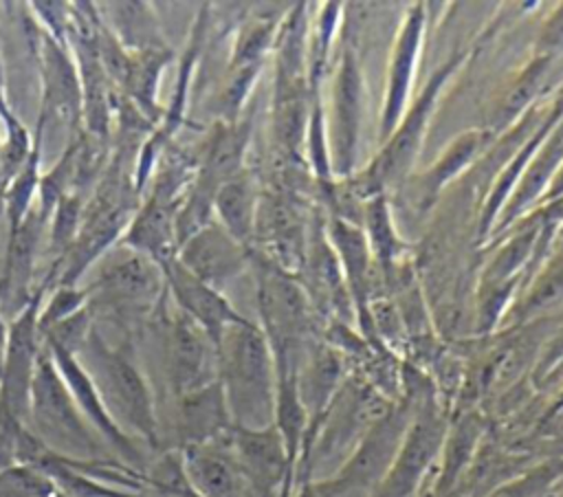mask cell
Listing matches in <instances>:
<instances>
[{
    "mask_svg": "<svg viewBox=\"0 0 563 497\" xmlns=\"http://www.w3.org/2000/svg\"><path fill=\"white\" fill-rule=\"evenodd\" d=\"M161 268L167 295L174 299L176 310L198 323L213 339V343H218L231 323L244 319L218 288L191 275L176 257Z\"/></svg>",
    "mask_w": 563,
    "mask_h": 497,
    "instance_id": "9a60e30c",
    "label": "cell"
},
{
    "mask_svg": "<svg viewBox=\"0 0 563 497\" xmlns=\"http://www.w3.org/2000/svg\"><path fill=\"white\" fill-rule=\"evenodd\" d=\"M563 479V460H550L499 484L488 497H552Z\"/></svg>",
    "mask_w": 563,
    "mask_h": 497,
    "instance_id": "d4e9b609",
    "label": "cell"
},
{
    "mask_svg": "<svg viewBox=\"0 0 563 497\" xmlns=\"http://www.w3.org/2000/svg\"><path fill=\"white\" fill-rule=\"evenodd\" d=\"M180 202V194L158 185H147L119 242L158 266L172 262L178 251L176 216Z\"/></svg>",
    "mask_w": 563,
    "mask_h": 497,
    "instance_id": "8fae6325",
    "label": "cell"
},
{
    "mask_svg": "<svg viewBox=\"0 0 563 497\" xmlns=\"http://www.w3.org/2000/svg\"><path fill=\"white\" fill-rule=\"evenodd\" d=\"M231 446L253 497H284L290 477V457L279 429H231Z\"/></svg>",
    "mask_w": 563,
    "mask_h": 497,
    "instance_id": "7c38bea8",
    "label": "cell"
},
{
    "mask_svg": "<svg viewBox=\"0 0 563 497\" xmlns=\"http://www.w3.org/2000/svg\"><path fill=\"white\" fill-rule=\"evenodd\" d=\"M9 106L7 101V95H4V84H0V110H4Z\"/></svg>",
    "mask_w": 563,
    "mask_h": 497,
    "instance_id": "d6a6232c",
    "label": "cell"
},
{
    "mask_svg": "<svg viewBox=\"0 0 563 497\" xmlns=\"http://www.w3.org/2000/svg\"><path fill=\"white\" fill-rule=\"evenodd\" d=\"M90 270L84 288L92 319L99 314L119 323L145 319L167 295L163 268L121 242L108 248Z\"/></svg>",
    "mask_w": 563,
    "mask_h": 497,
    "instance_id": "277c9868",
    "label": "cell"
},
{
    "mask_svg": "<svg viewBox=\"0 0 563 497\" xmlns=\"http://www.w3.org/2000/svg\"><path fill=\"white\" fill-rule=\"evenodd\" d=\"M365 220H367V229H369V240L376 248V255L387 262L389 257L396 255L398 251V238L394 235V227H391V218L387 211V205L380 196L372 198L365 205Z\"/></svg>",
    "mask_w": 563,
    "mask_h": 497,
    "instance_id": "4316f807",
    "label": "cell"
},
{
    "mask_svg": "<svg viewBox=\"0 0 563 497\" xmlns=\"http://www.w3.org/2000/svg\"><path fill=\"white\" fill-rule=\"evenodd\" d=\"M7 339H9V319L0 312V374H2L4 352H7Z\"/></svg>",
    "mask_w": 563,
    "mask_h": 497,
    "instance_id": "1f68e13d",
    "label": "cell"
},
{
    "mask_svg": "<svg viewBox=\"0 0 563 497\" xmlns=\"http://www.w3.org/2000/svg\"><path fill=\"white\" fill-rule=\"evenodd\" d=\"M545 57L539 59L534 66H530L523 77L512 86V90L508 92L506 101H504V114L506 117H512L515 112H519L539 90L541 81H543V75H545Z\"/></svg>",
    "mask_w": 563,
    "mask_h": 497,
    "instance_id": "83f0119b",
    "label": "cell"
},
{
    "mask_svg": "<svg viewBox=\"0 0 563 497\" xmlns=\"http://www.w3.org/2000/svg\"><path fill=\"white\" fill-rule=\"evenodd\" d=\"M106 9H99L101 20L125 48V53H134L147 46L163 44L158 20L147 2H108Z\"/></svg>",
    "mask_w": 563,
    "mask_h": 497,
    "instance_id": "ffe728a7",
    "label": "cell"
},
{
    "mask_svg": "<svg viewBox=\"0 0 563 497\" xmlns=\"http://www.w3.org/2000/svg\"><path fill=\"white\" fill-rule=\"evenodd\" d=\"M358 97H361V81L354 57L347 55L334 90V152L341 163H350L354 152L356 125H358Z\"/></svg>",
    "mask_w": 563,
    "mask_h": 497,
    "instance_id": "44dd1931",
    "label": "cell"
},
{
    "mask_svg": "<svg viewBox=\"0 0 563 497\" xmlns=\"http://www.w3.org/2000/svg\"><path fill=\"white\" fill-rule=\"evenodd\" d=\"M176 259L205 284L220 288L244 270L249 253L211 218L178 244Z\"/></svg>",
    "mask_w": 563,
    "mask_h": 497,
    "instance_id": "5bb4252c",
    "label": "cell"
},
{
    "mask_svg": "<svg viewBox=\"0 0 563 497\" xmlns=\"http://www.w3.org/2000/svg\"><path fill=\"white\" fill-rule=\"evenodd\" d=\"M218 383L233 427L266 429L275 424L277 369L271 343L260 325L231 323L216 343Z\"/></svg>",
    "mask_w": 563,
    "mask_h": 497,
    "instance_id": "6da1fadb",
    "label": "cell"
},
{
    "mask_svg": "<svg viewBox=\"0 0 563 497\" xmlns=\"http://www.w3.org/2000/svg\"><path fill=\"white\" fill-rule=\"evenodd\" d=\"M257 202L260 198L255 194V185L244 169L222 183L213 196L216 222L246 248L255 238Z\"/></svg>",
    "mask_w": 563,
    "mask_h": 497,
    "instance_id": "d6986e66",
    "label": "cell"
},
{
    "mask_svg": "<svg viewBox=\"0 0 563 497\" xmlns=\"http://www.w3.org/2000/svg\"><path fill=\"white\" fill-rule=\"evenodd\" d=\"M442 440L444 422L431 407L411 413L394 462L372 497H409L438 455Z\"/></svg>",
    "mask_w": 563,
    "mask_h": 497,
    "instance_id": "9c48e42d",
    "label": "cell"
},
{
    "mask_svg": "<svg viewBox=\"0 0 563 497\" xmlns=\"http://www.w3.org/2000/svg\"><path fill=\"white\" fill-rule=\"evenodd\" d=\"M543 48L548 51H561L563 48V9L552 18V22L545 26L543 33Z\"/></svg>",
    "mask_w": 563,
    "mask_h": 497,
    "instance_id": "4dcf8cb0",
    "label": "cell"
},
{
    "mask_svg": "<svg viewBox=\"0 0 563 497\" xmlns=\"http://www.w3.org/2000/svg\"><path fill=\"white\" fill-rule=\"evenodd\" d=\"M42 143L35 145L31 158L24 163V167L9 180V185L2 191L0 198V211L7 222V233L13 231L33 209L37 202L40 191V178H42Z\"/></svg>",
    "mask_w": 563,
    "mask_h": 497,
    "instance_id": "603a6c76",
    "label": "cell"
},
{
    "mask_svg": "<svg viewBox=\"0 0 563 497\" xmlns=\"http://www.w3.org/2000/svg\"><path fill=\"white\" fill-rule=\"evenodd\" d=\"M165 361L174 398L218 380V347L213 339L180 310L167 323Z\"/></svg>",
    "mask_w": 563,
    "mask_h": 497,
    "instance_id": "ba28073f",
    "label": "cell"
},
{
    "mask_svg": "<svg viewBox=\"0 0 563 497\" xmlns=\"http://www.w3.org/2000/svg\"><path fill=\"white\" fill-rule=\"evenodd\" d=\"M477 145H479V134H468V136H462L460 141H455L453 147H451V152H446L444 158L438 163V167H435V180L442 183V180H446L451 174H455V172L473 156V152L477 150Z\"/></svg>",
    "mask_w": 563,
    "mask_h": 497,
    "instance_id": "f546056e",
    "label": "cell"
},
{
    "mask_svg": "<svg viewBox=\"0 0 563 497\" xmlns=\"http://www.w3.org/2000/svg\"><path fill=\"white\" fill-rule=\"evenodd\" d=\"M233 429L220 383L176 398V431L180 446L224 438Z\"/></svg>",
    "mask_w": 563,
    "mask_h": 497,
    "instance_id": "2e32d148",
    "label": "cell"
},
{
    "mask_svg": "<svg viewBox=\"0 0 563 497\" xmlns=\"http://www.w3.org/2000/svg\"><path fill=\"white\" fill-rule=\"evenodd\" d=\"M35 55L42 79V103L35 136L44 141V132L51 128H66L75 136L84 125V97L75 57L68 44L53 40L42 29Z\"/></svg>",
    "mask_w": 563,
    "mask_h": 497,
    "instance_id": "5b68a950",
    "label": "cell"
},
{
    "mask_svg": "<svg viewBox=\"0 0 563 497\" xmlns=\"http://www.w3.org/2000/svg\"><path fill=\"white\" fill-rule=\"evenodd\" d=\"M295 497H369V495L334 473L332 477L308 482Z\"/></svg>",
    "mask_w": 563,
    "mask_h": 497,
    "instance_id": "f1b7e54d",
    "label": "cell"
},
{
    "mask_svg": "<svg viewBox=\"0 0 563 497\" xmlns=\"http://www.w3.org/2000/svg\"><path fill=\"white\" fill-rule=\"evenodd\" d=\"M389 409L385 398L374 389L352 383L345 385L323 411L325 422L312 444V466L319 468L336 462L341 468V460L345 462L352 455L372 424L389 413Z\"/></svg>",
    "mask_w": 563,
    "mask_h": 497,
    "instance_id": "52a82bcc",
    "label": "cell"
},
{
    "mask_svg": "<svg viewBox=\"0 0 563 497\" xmlns=\"http://www.w3.org/2000/svg\"><path fill=\"white\" fill-rule=\"evenodd\" d=\"M444 75H446V70L435 75L438 79L433 81V86L420 97V101L416 103V110L402 121L400 130L391 136L387 147L380 152V156L372 165L369 176H372L374 183H391L394 178H400L407 172V167H409V163H411V158L416 154V147L420 143L427 117L431 112L433 97H435Z\"/></svg>",
    "mask_w": 563,
    "mask_h": 497,
    "instance_id": "ac0fdd59",
    "label": "cell"
},
{
    "mask_svg": "<svg viewBox=\"0 0 563 497\" xmlns=\"http://www.w3.org/2000/svg\"><path fill=\"white\" fill-rule=\"evenodd\" d=\"M77 358L92 378L119 429L134 442L143 440L152 449L158 446L161 427L156 400L130 350L108 343L95 325L84 347L77 352Z\"/></svg>",
    "mask_w": 563,
    "mask_h": 497,
    "instance_id": "7a4b0ae2",
    "label": "cell"
},
{
    "mask_svg": "<svg viewBox=\"0 0 563 497\" xmlns=\"http://www.w3.org/2000/svg\"><path fill=\"white\" fill-rule=\"evenodd\" d=\"M48 290L51 297L42 301L37 317L40 332L88 306V292L81 284H55Z\"/></svg>",
    "mask_w": 563,
    "mask_h": 497,
    "instance_id": "484cf974",
    "label": "cell"
},
{
    "mask_svg": "<svg viewBox=\"0 0 563 497\" xmlns=\"http://www.w3.org/2000/svg\"><path fill=\"white\" fill-rule=\"evenodd\" d=\"M44 347L48 350L55 367L59 369V374H62L73 400L77 402L79 411L90 422V427L99 433V438L108 444V449L117 457H121L123 464L145 473L143 471V453H141L139 444L125 431H121L119 424L112 420L106 402L101 400L92 378L88 376V372L79 363L77 354H73L68 350H62L57 345H51V343H44Z\"/></svg>",
    "mask_w": 563,
    "mask_h": 497,
    "instance_id": "30bf717a",
    "label": "cell"
},
{
    "mask_svg": "<svg viewBox=\"0 0 563 497\" xmlns=\"http://www.w3.org/2000/svg\"><path fill=\"white\" fill-rule=\"evenodd\" d=\"M48 288L51 286L42 279L31 301L15 317L9 319V339L0 374V407L24 424L29 413L31 385L44 347L37 317Z\"/></svg>",
    "mask_w": 563,
    "mask_h": 497,
    "instance_id": "8992f818",
    "label": "cell"
},
{
    "mask_svg": "<svg viewBox=\"0 0 563 497\" xmlns=\"http://www.w3.org/2000/svg\"><path fill=\"white\" fill-rule=\"evenodd\" d=\"M229 435L178 446L185 479L198 497H253Z\"/></svg>",
    "mask_w": 563,
    "mask_h": 497,
    "instance_id": "4fadbf2b",
    "label": "cell"
},
{
    "mask_svg": "<svg viewBox=\"0 0 563 497\" xmlns=\"http://www.w3.org/2000/svg\"><path fill=\"white\" fill-rule=\"evenodd\" d=\"M44 343V341H42ZM26 429L53 453L73 460H108L112 457L108 444L90 427L73 400L59 369L55 367L46 347H42L35 378L31 385V400L26 413Z\"/></svg>",
    "mask_w": 563,
    "mask_h": 497,
    "instance_id": "3957f363",
    "label": "cell"
},
{
    "mask_svg": "<svg viewBox=\"0 0 563 497\" xmlns=\"http://www.w3.org/2000/svg\"><path fill=\"white\" fill-rule=\"evenodd\" d=\"M172 57L174 53L167 46V42L128 53V66H125V75L119 92L154 125L163 114L156 97H158L161 77L167 64L172 62Z\"/></svg>",
    "mask_w": 563,
    "mask_h": 497,
    "instance_id": "e0dca14e",
    "label": "cell"
},
{
    "mask_svg": "<svg viewBox=\"0 0 563 497\" xmlns=\"http://www.w3.org/2000/svg\"><path fill=\"white\" fill-rule=\"evenodd\" d=\"M84 209H86V198L81 191H68L57 200L46 227L48 229L46 242H48L53 264L59 262L64 253L70 248V244L75 242L81 227Z\"/></svg>",
    "mask_w": 563,
    "mask_h": 497,
    "instance_id": "cb8c5ba5",
    "label": "cell"
},
{
    "mask_svg": "<svg viewBox=\"0 0 563 497\" xmlns=\"http://www.w3.org/2000/svg\"><path fill=\"white\" fill-rule=\"evenodd\" d=\"M420 11L411 13L407 20L396 55H394V68H391V79H389V90H387V106H385V134L391 132L396 117L402 110L407 88H409V77L413 70L416 62V51H418V40H420Z\"/></svg>",
    "mask_w": 563,
    "mask_h": 497,
    "instance_id": "7402d4cb",
    "label": "cell"
}]
</instances>
